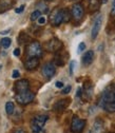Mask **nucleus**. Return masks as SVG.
<instances>
[{"label":"nucleus","mask_w":115,"mask_h":133,"mask_svg":"<svg viewBox=\"0 0 115 133\" xmlns=\"http://www.w3.org/2000/svg\"><path fill=\"white\" fill-rule=\"evenodd\" d=\"M99 106L107 112H115V86H110L103 92Z\"/></svg>","instance_id":"obj_1"},{"label":"nucleus","mask_w":115,"mask_h":133,"mask_svg":"<svg viewBox=\"0 0 115 133\" xmlns=\"http://www.w3.org/2000/svg\"><path fill=\"white\" fill-rule=\"evenodd\" d=\"M49 119V116L44 114L37 115L31 121V130L33 133H43L44 125Z\"/></svg>","instance_id":"obj_2"},{"label":"nucleus","mask_w":115,"mask_h":133,"mask_svg":"<svg viewBox=\"0 0 115 133\" xmlns=\"http://www.w3.org/2000/svg\"><path fill=\"white\" fill-rule=\"evenodd\" d=\"M26 55L29 57H40L42 55V48L38 41H32L26 46Z\"/></svg>","instance_id":"obj_3"},{"label":"nucleus","mask_w":115,"mask_h":133,"mask_svg":"<svg viewBox=\"0 0 115 133\" xmlns=\"http://www.w3.org/2000/svg\"><path fill=\"white\" fill-rule=\"evenodd\" d=\"M34 98H35V94L31 91L17 93V95H16V101H17V103L19 105H22V106L29 105L30 103L34 101Z\"/></svg>","instance_id":"obj_4"},{"label":"nucleus","mask_w":115,"mask_h":133,"mask_svg":"<svg viewBox=\"0 0 115 133\" xmlns=\"http://www.w3.org/2000/svg\"><path fill=\"white\" fill-rule=\"evenodd\" d=\"M85 127H86L85 119H81V118L77 117V116H74L72 118V124H71L72 133H83Z\"/></svg>","instance_id":"obj_5"},{"label":"nucleus","mask_w":115,"mask_h":133,"mask_svg":"<svg viewBox=\"0 0 115 133\" xmlns=\"http://www.w3.org/2000/svg\"><path fill=\"white\" fill-rule=\"evenodd\" d=\"M102 25H103V16L98 15L94 19V22H93V26H92V31H91L92 39H96V37L98 36V33H99V31L102 29Z\"/></svg>","instance_id":"obj_6"},{"label":"nucleus","mask_w":115,"mask_h":133,"mask_svg":"<svg viewBox=\"0 0 115 133\" xmlns=\"http://www.w3.org/2000/svg\"><path fill=\"white\" fill-rule=\"evenodd\" d=\"M42 75L46 78V79H51L54 74L56 73V68H55V64L52 62H48L42 66V70H41Z\"/></svg>","instance_id":"obj_7"},{"label":"nucleus","mask_w":115,"mask_h":133,"mask_svg":"<svg viewBox=\"0 0 115 133\" xmlns=\"http://www.w3.org/2000/svg\"><path fill=\"white\" fill-rule=\"evenodd\" d=\"M50 20L54 26L60 25V23L63 22V10H60V9L55 10L51 15Z\"/></svg>","instance_id":"obj_8"},{"label":"nucleus","mask_w":115,"mask_h":133,"mask_svg":"<svg viewBox=\"0 0 115 133\" xmlns=\"http://www.w3.org/2000/svg\"><path fill=\"white\" fill-rule=\"evenodd\" d=\"M71 13H72V17L76 20V21H79L83 16L85 14V10H84V6L81 3H75L73 4L72 9H71Z\"/></svg>","instance_id":"obj_9"},{"label":"nucleus","mask_w":115,"mask_h":133,"mask_svg":"<svg viewBox=\"0 0 115 133\" xmlns=\"http://www.w3.org/2000/svg\"><path fill=\"white\" fill-rule=\"evenodd\" d=\"M62 48V42L58 38H52L45 44V49L49 52H57Z\"/></svg>","instance_id":"obj_10"},{"label":"nucleus","mask_w":115,"mask_h":133,"mask_svg":"<svg viewBox=\"0 0 115 133\" xmlns=\"http://www.w3.org/2000/svg\"><path fill=\"white\" fill-rule=\"evenodd\" d=\"M29 88H30V85H29V81L26 79H20L15 84V90L17 93L29 91Z\"/></svg>","instance_id":"obj_11"},{"label":"nucleus","mask_w":115,"mask_h":133,"mask_svg":"<svg viewBox=\"0 0 115 133\" xmlns=\"http://www.w3.org/2000/svg\"><path fill=\"white\" fill-rule=\"evenodd\" d=\"M25 69L29 71L35 70L39 65V58L38 57H29L28 60L25 61Z\"/></svg>","instance_id":"obj_12"},{"label":"nucleus","mask_w":115,"mask_h":133,"mask_svg":"<svg viewBox=\"0 0 115 133\" xmlns=\"http://www.w3.org/2000/svg\"><path fill=\"white\" fill-rule=\"evenodd\" d=\"M70 99L69 98H65V99H61V101H58L55 105H54V107H53V109H54V111H56V112H61V111H63V110H65L68 108V106L70 105Z\"/></svg>","instance_id":"obj_13"},{"label":"nucleus","mask_w":115,"mask_h":133,"mask_svg":"<svg viewBox=\"0 0 115 133\" xmlns=\"http://www.w3.org/2000/svg\"><path fill=\"white\" fill-rule=\"evenodd\" d=\"M94 60V51L90 50V51H87L85 53V55L83 56V62L85 65H89L93 62Z\"/></svg>","instance_id":"obj_14"},{"label":"nucleus","mask_w":115,"mask_h":133,"mask_svg":"<svg viewBox=\"0 0 115 133\" xmlns=\"http://www.w3.org/2000/svg\"><path fill=\"white\" fill-rule=\"evenodd\" d=\"M13 3H14V0H0V14L10 10Z\"/></svg>","instance_id":"obj_15"},{"label":"nucleus","mask_w":115,"mask_h":133,"mask_svg":"<svg viewBox=\"0 0 115 133\" xmlns=\"http://www.w3.org/2000/svg\"><path fill=\"white\" fill-rule=\"evenodd\" d=\"M104 130V123L100 119H96L93 125V132L94 133H102Z\"/></svg>","instance_id":"obj_16"},{"label":"nucleus","mask_w":115,"mask_h":133,"mask_svg":"<svg viewBox=\"0 0 115 133\" xmlns=\"http://www.w3.org/2000/svg\"><path fill=\"white\" fill-rule=\"evenodd\" d=\"M84 88H85V93H86L87 97H88V98H91L92 93H93V85L91 84V81H89V82H88V81L85 82Z\"/></svg>","instance_id":"obj_17"},{"label":"nucleus","mask_w":115,"mask_h":133,"mask_svg":"<svg viewBox=\"0 0 115 133\" xmlns=\"http://www.w3.org/2000/svg\"><path fill=\"white\" fill-rule=\"evenodd\" d=\"M88 4H89V8L91 11H95L99 8L100 1L99 0H88Z\"/></svg>","instance_id":"obj_18"},{"label":"nucleus","mask_w":115,"mask_h":133,"mask_svg":"<svg viewBox=\"0 0 115 133\" xmlns=\"http://www.w3.org/2000/svg\"><path fill=\"white\" fill-rule=\"evenodd\" d=\"M14 110H15L14 104H13L12 102H8V103L5 104V112H6V114H8V115H12L13 112H14Z\"/></svg>","instance_id":"obj_19"},{"label":"nucleus","mask_w":115,"mask_h":133,"mask_svg":"<svg viewBox=\"0 0 115 133\" xmlns=\"http://www.w3.org/2000/svg\"><path fill=\"white\" fill-rule=\"evenodd\" d=\"M71 14L68 9H63V22H69L71 20Z\"/></svg>","instance_id":"obj_20"},{"label":"nucleus","mask_w":115,"mask_h":133,"mask_svg":"<svg viewBox=\"0 0 115 133\" xmlns=\"http://www.w3.org/2000/svg\"><path fill=\"white\" fill-rule=\"evenodd\" d=\"M41 16V12L39 10H35L31 14V20L32 21H35V20H38V18Z\"/></svg>","instance_id":"obj_21"},{"label":"nucleus","mask_w":115,"mask_h":133,"mask_svg":"<svg viewBox=\"0 0 115 133\" xmlns=\"http://www.w3.org/2000/svg\"><path fill=\"white\" fill-rule=\"evenodd\" d=\"M29 39H30V38H29V36L25 34V33H23V32H22V33H20V35H19V37H18V39H17V40H18V42H19V43H25Z\"/></svg>","instance_id":"obj_22"},{"label":"nucleus","mask_w":115,"mask_h":133,"mask_svg":"<svg viewBox=\"0 0 115 133\" xmlns=\"http://www.w3.org/2000/svg\"><path fill=\"white\" fill-rule=\"evenodd\" d=\"M11 43H12V40H11L9 37H4V38H2V39H1V45H2L4 49L10 48Z\"/></svg>","instance_id":"obj_23"},{"label":"nucleus","mask_w":115,"mask_h":133,"mask_svg":"<svg viewBox=\"0 0 115 133\" xmlns=\"http://www.w3.org/2000/svg\"><path fill=\"white\" fill-rule=\"evenodd\" d=\"M63 58L61 57V56H56L55 57V63L57 64V65H63L64 64V60H62Z\"/></svg>","instance_id":"obj_24"},{"label":"nucleus","mask_w":115,"mask_h":133,"mask_svg":"<svg viewBox=\"0 0 115 133\" xmlns=\"http://www.w3.org/2000/svg\"><path fill=\"white\" fill-rule=\"evenodd\" d=\"M86 50V43L85 42H80L78 48H77V53H81L83 51H85Z\"/></svg>","instance_id":"obj_25"},{"label":"nucleus","mask_w":115,"mask_h":133,"mask_svg":"<svg viewBox=\"0 0 115 133\" xmlns=\"http://www.w3.org/2000/svg\"><path fill=\"white\" fill-rule=\"evenodd\" d=\"M75 65H76V62H75L74 60H72L71 63H70V74H71V75H73V73H74Z\"/></svg>","instance_id":"obj_26"},{"label":"nucleus","mask_w":115,"mask_h":133,"mask_svg":"<svg viewBox=\"0 0 115 133\" xmlns=\"http://www.w3.org/2000/svg\"><path fill=\"white\" fill-rule=\"evenodd\" d=\"M71 89H72V87H71V86H67L65 88H63V89H62L61 93H62V94H68V93H70Z\"/></svg>","instance_id":"obj_27"},{"label":"nucleus","mask_w":115,"mask_h":133,"mask_svg":"<svg viewBox=\"0 0 115 133\" xmlns=\"http://www.w3.org/2000/svg\"><path fill=\"white\" fill-rule=\"evenodd\" d=\"M23 10H24V5L22 4V5H20L18 9H16V10H15V13L20 14V13H22V12H23Z\"/></svg>","instance_id":"obj_28"},{"label":"nucleus","mask_w":115,"mask_h":133,"mask_svg":"<svg viewBox=\"0 0 115 133\" xmlns=\"http://www.w3.org/2000/svg\"><path fill=\"white\" fill-rule=\"evenodd\" d=\"M12 77L13 78H18L19 77V71L18 70H14L13 71V74H12Z\"/></svg>","instance_id":"obj_29"},{"label":"nucleus","mask_w":115,"mask_h":133,"mask_svg":"<svg viewBox=\"0 0 115 133\" xmlns=\"http://www.w3.org/2000/svg\"><path fill=\"white\" fill-rule=\"evenodd\" d=\"M55 86H56V88H58V89H62V88H63V82H62V81H56V82H55Z\"/></svg>","instance_id":"obj_30"},{"label":"nucleus","mask_w":115,"mask_h":133,"mask_svg":"<svg viewBox=\"0 0 115 133\" xmlns=\"http://www.w3.org/2000/svg\"><path fill=\"white\" fill-rule=\"evenodd\" d=\"M38 23L39 24H44L45 23V17H42V16H40V17L38 18Z\"/></svg>","instance_id":"obj_31"},{"label":"nucleus","mask_w":115,"mask_h":133,"mask_svg":"<svg viewBox=\"0 0 115 133\" xmlns=\"http://www.w3.org/2000/svg\"><path fill=\"white\" fill-rule=\"evenodd\" d=\"M81 95H83V90H81V88H77L76 96H77V97H81Z\"/></svg>","instance_id":"obj_32"},{"label":"nucleus","mask_w":115,"mask_h":133,"mask_svg":"<svg viewBox=\"0 0 115 133\" xmlns=\"http://www.w3.org/2000/svg\"><path fill=\"white\" fill-rule=\"evenodd\" d=\"M111 14L115 15V0H112V10H111Z\"/></svg>","instance_id":"obj_33"},{"label":"nucleus","mask_w":115,"mask_h":133,"mask_svg":"<svg viewBox=\"0 0 115 133\" xmlns=\"http://www.w3.org/2000/svg\"><path fill=\"white\" fill-rule=\"evenodd\" d=\"M13 53H14V55H15V56H19V55H20V49H19V48L15 49Z\"/></svg>","instance_id":"obj_34"},{"label":"nucleus","mask_w":115,"mask_h":133,"mask_svg":"<svg viewBox=\"0 0 115 133\" xmlns=\"http://www.w3.org/2000/svg\"><path fill=\"white\" fill-rule=\"evenodd\" d=\"M14 133H26L24 130H22V129H19V130H17V131H15Z\"/></svg>","instance_id":"obj_35"},{"label":"nucleus","mask_w":115,"mask_h":133,"mask_svg":"<svg viewBox=\"0 0 115 133\" xmlns=\"http://www.w3.org/2000/svg\"><path fill=\"white\" fill-rule=\"evenodd\" d=\"M102 2H103V3H107L108 0H102Z\"/></svg>","instance_id":"obj_36"},{"label":"nucleus","mask_w":115,"mask_h":133,"mask_svg":"<svg viewBox=\"0 0 115 133\" xmlns=\"http://www.w3.org/2000/svg\"><path fill=\"white\" fill-rule=\"evenodd\" d=\"M43 1H48L49 2V1H53V0H43Z\"/></svg>","instance_id":"obj_37"},{"label":"nucleus","mask_w":115,"mask_h":133,"mask_svg":"<svg viewBox=\"0 0 115 133\" xmlns=\"http://www.w3.org/2000/svg\"><path fill=\"white\" fill-rule=\"evenodd\" d=\"M1 46H2V45H1V41H0V49H1Z\"/></svg>","instance_id":"obj_38"}]
</instances>
